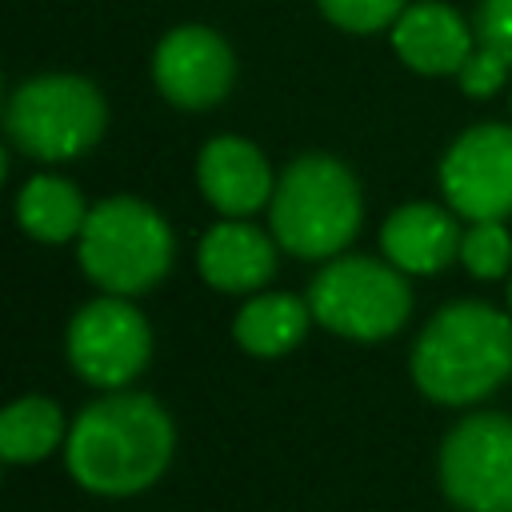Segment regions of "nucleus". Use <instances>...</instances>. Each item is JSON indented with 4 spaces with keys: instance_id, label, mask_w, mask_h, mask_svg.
<instances>
[{
    "instance_id": "0eeeda50",
    "label": "nucleus",
    "mask_w": 512,
    "mask_h": 512,
    "mask_svg": "<svg viewBox=\"0 0 512 512\" xmlns=\"http://www.w3.org/2000/svg\"><path fill=\"white\" fill-rule=\"evenodd\" d=\"M440 492L460 512H512V416L472 412L440 444Z\"/></svg>"
},
{
    "instance_id": "423d86ee",
    "label": "nucleus",
    "mask_w": 512,
    "mask_h": 512,
    "mask_svg": "<svg viewBox=\"0 0 512 512\" xmlns=\"http://www.w3.org/2000/svg\"><path fill=\"white\" fill-rule=\"evenodd\" d=\"M308 308L336 336L384 340L404 328L412 292L396 264L372 256H332L308 288Z\"/></svg>"
},
{
    "instance_id": "6ab92c4d",
    "label": "nucleus",
    "mask_w": 512,
    "mask_h": 512,
    "mask_svg": "<svg viewBox=\"0 0 512 512\" xmlns=\"http://www.w3.org/2000/svg\"><path fill=\"white\" fill-rule=\"evenodd\" d=\"M316 4L344 32H376L384 24H396V16L408 8L404 0H316Z\"/></svg>"
},
{
    "instance_id": "f3484780",
    "label": "nucleus",
    "mask_w": 512,
    "mask_h": 512,
    "mask_svg": "<svg viewBox=\"0 0 512 512\" xmlns=\"http://www.w3.org/2000/svg\"><path fill=\"white\" fill-rule=\"evenodd\" d=\"M64 436V416L48 396H20L0 412V456L8 464H36L56 452Z\"/></svg>"
},
{
    "instance_id": "ddd939ff",
    "label": "nucleus",
    "mask_w": 512,
    "mask_h": 512,
    "mask_svg": "<svg viewBox=\"0 0 512 512\" xmlns=\"http://www.w3.org/2000/svg\"><path fill=\"white\" fill-rule=\"evenodd\" d=\"M196 264L200 276L220 292H256L276 272V248L256 224L224 216L204 232Z\"/></svg>"
},
{
    "instance_id": "a211bd4d",
    "label": "nucleus",
    "mask_w": 512,
    "mask_h": 512,
    "mask_svg": "<svg viewBox=\"0 0 512 512\" xmlns=\"http://www.w3.org/2000/svg\"><path fill=\"white\" fill-rule=\"evenodd\" d=\"M460 260L476 280H500L512 268V236L500 220H472L460 236Z\"/></svg>"
},
{
    "instance_id": "9d476101",
    "label": "nucleus",
    "mask_w": 512,
    "mask_h": 512,
    "mask_svg": "<svg viewBox=\"0 0 512 512\" xmlns=\"http://www.w3.org/2000/svg\"><path fill=\"white\" fill-rule=\"evenodd\" d=\"M232 48L204 24L172 28L152 56V80L176 108H212L232 88Z\"/></svg>"
},
{
    "instance_id": "39448f33",
    "label": "nucleus",
    "mask_w": 512,
    "mask_h": 512,
    "mask_svg": "<svg viewBox=\"0 0 512 512\" xmlns=\"http://www.w3.org/2000/svg\"><path fill=\"white\" fill-rule=\"evenodd\" d=\"M104 96L80 76H36L24 80L4 108L8 140L32 160L84 156L104 132Z\"/></svg>"
},
{
    "instance_id": "f257e3e1",
    "label": "nucleus",
    "mask_w": 512,
    "mask_h": 512,
    "mask_svg": "<svg viewBox=\"0 0 512 512\" xmlns=\"http://www.w3.org/2000/svg\"><path fill=\"white\" fill-rule=\"evenodd\" d=\"M176 448L168 412L144 392H108L92 400L68 428L64 464L84 492L136 496L152 488Z\"/></svg>"
},
{
    "instance_id": "f03ea898",
    "label": "nucleus",
    "mask_w": 512,
    "mask_h": 512,
    "mask_svg": "<svg viewBox=\"0 0 512 512\" xmlns=\"http://www.w3.org/2000/svg\"><path fill=\"white\" fill-rule=\"evenodd\" d=\"M512 376V320L480 300L440 308L412 348L416 388L448 408L496 392Z\"/></svg>"
},
{
    "instance_id": "7ed1b4c3",
    "label": "nucleus",
    "mask_w": 512,
    "mask_h": 512,
    "mask_svg": "<svg viewBox=\"0 0 512 512\" xmlns=\"http://www.w3.org/2000/svg\"><path fill=\"white\" fill-rule=\"evenodd\" d=\"M272 236L300 260L340 256L360 232V184L356 176L320 152H308L284 168L268 200Z\"/></svg>"
},
{
    "instance_id": "dca6fc26",
    "label": "nucleus",
    "mask_w": 512,
    "mask_h": 512,
    "mask_svg": "<svg viewBox=\"0 0 512 512\" xmlns=\"http://www.w3.org/2000/svg\"><path fill=\"white\" fill-rule=\"evenodd\" d=\"M88 212L92 208H84V196L76 192V184L60 180V176H28L16 196L20 228L44 244H64V240L80 236Z\"/></svg>"
},
{
    "instance_id": "1a4fd4ad",
    "label": "nucleus",
    "mask_w": 512,
    "mask_h": 512,
    "mask_svg": "<svg viewBox=\"0 0 512 512\" xmlns=\"http://www.w3.org/2000/svg\"><path fill=\"white\" fill-rule=\"evenodd\" d=\"M440 188L464 220H504L512 212V128L472 124L464 128L444 160Z\"/></svg>"
},
{
    "instance_id": "aec40b11",
    "label": "nucleus",
    "mask_w": 512,
    "mask_h": 512,
    "mask_svg": "<svg viewBox=\"0 0 512 512\" xmlns=\"http://www.w3.org/2000/svg\"><path fill=\"white\" fill-rule=\"evenodd\" d=\"M508 68H512V64H504L496 52H488V48H480V44H476V48H472V56L460 64L456 84H460V92H464V96L484 100V96H496V92L504 88Z\"/></svg>"
},
{
    "instance_id": "412c9836",
    "label": "nucleus",
    "mask_w": 512,
    "mask_h": 512,
    "mask_svg": "<svg viewBox=\"0 0 512 512\" xmlns=\"http://www.w3.org/2000/svg\"><path fill=\"white\" fill-rule=\"evenodd\" d=\"M476 36H480V48L512 64V0H480Z\"/></svg>"
},
{
    "instance_id": "6e6552de",
    "label": "nucleus",
    "mask_w": 512,
    "mask_h": 512,
    "mask_svg": "<svg viewBox=\"0 0 512 512\" xmlns=\"http://www.w3.org/2000/svg\"><path fill=\"white\" fill-rule=\"evenodd\" d=\"M64 352L80 380L116 392L144 372L152 356V332L128 296H100L72 316Z\"/></svg>"
},
{
    "instance_id": "4468645a",
    "label": "nucleus",
    "mask_w": 512,
    "mask_h": 512,
    "mask_svg": "<svg viewBox=\"0 0 512 512\" xmlns=\"http://www.w3.org/2000/svg\"><path fill=\"white\" fill-rule=\"evenodd\" d=\"M460 228L436 204H404L380 228V248L400 272L432 276L460 256Z\"/></svg>"
},
{
    "instance_id": "4be33fe9",
    "label": "nucleus",
    "mask_w": 512,
    "mask_h": 512,
    "mask_svg": "<svg viewBox=\"0 0 512 512\" xmlns=\"http://www.w3.org/2000/svg\"><path fill=\"white\" fill-rule=\"evenodd\" d=\"M508 304H512V288H508Z\"/></svg>"
},
{
    "instance_id": "9b49d317",
    "label": "nucleus",
    "mask_w": 512,
    "mask_h": 512,
    "mask_svg": "<svg viewBox=\"0 0 512 512\" xmlns=\"http://www.w3.org/2000/svg\"><path fill=\"white\" fill-rule=\"evenodd\" d=\"M196 184L204 200L232 220H244L248 212L264 208L276 192L264 152L240 136H216L204 144L196 160Z\"/></svg>"
},
{
    "instance_id": "2eb2a0df",
    "label": "nucleus",
    "mask_w": 512,
    "mask_h": 512,
    "mask_svg": "<svg viewBox=\"0 0 512 512\" xmlns=\"http://www.w3.org/2000/svg\"><path fill=\"white\" fill-rule=\"evenodd\" d=\"M312 320L316 316L308 300L288 296V292H256L236 312L232 336L248 356H284L304 340Z\"/></svg>"
},
{
    "instance_id": "20e7f679",
    "label": "nucleus",
    "mask_w": 512,
    "mask_h": 512,
    "mask_svg": "<svg viewBox=\"0 0 512 512\" xmlns=\"http://www.w3.org/2000/svg\"><path fill=\"white\" fill-rule=\"evenodd\" d=\"M76 240L84 276L108 296L148 292L168 272L176 248L164 216L136 196L100 200Z\"/></svg>"
},
{
    "instance_id": "f8f14e48",
    "label": "nucleus",
    "mask_w": 512,
    "mask_h": 512,
    "mask_svg": "<svg viewBox=\"0 0 512 512\" xmlns=\"http://www.w3.org/2000/svg\"><path fill=\"white\" fill-rule=\"evenodd\" d=\"M392 48L396 56L412 68V72H424V76H456L460 64L472 56V32L468 24L448 8V4H436V0H416L408 4L396 24H392Z\"/></svg>"
}]
</instances>
